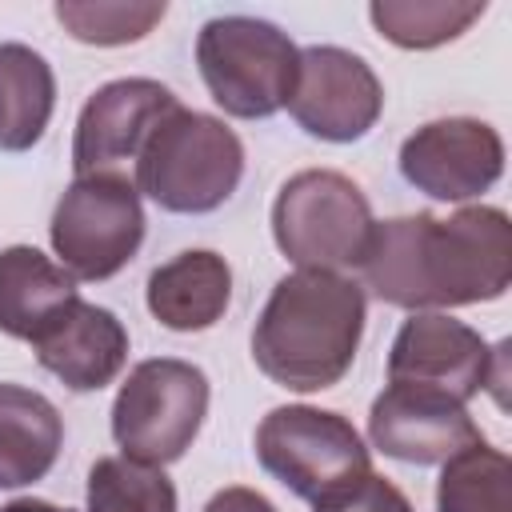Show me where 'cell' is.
<instances>
[{"instance_id": "cell-1", "label": "cell", "mask_w": 512, "mask_h": 512, "mask_svg": "<svg viewBox=\"0 0 512 512\" xmlns=\"http://www.w3.org/2000/svg\"><path fill=\"white\" fill-rule=\"evenodd\" d=\"M360 272L376 300L408 312L500 300L512 284V224L488 204L448 220L396 216L372 228Z\"/></svg>"}, {"instance_id": "cell-2", "label": "cell", "mask_w": 512, "mask_h": 512, "mask_svg": "<svg viewBox=\"0 0 512 512\" xmlns=\"http://www.w3.org/2000/svg\"><path fill=\"white\" fill-rule=\"evenodd\" d=\"M364 336V288L340 272L300 268L284 276L256 328V368L292 392H320L340 384Z\"/></svg>"}, {"instance_id": "cell-3", "label": "cell", "mask_w": 512, "mask_h": 512, "mask_svg": "<svg viewBox=\"0 0 512 512\" xmlns=\"http://www.w3.org/2000/svg\"><path fill=\"white\" fill-rule=\"evenodd\" d=\"M244 176L240 136L204 112L176 108L136 160V192L176 216L216 212Z\"/></svg>"}, {"instance_id": "cell-4", "label": "cell", "mask_w": 512, "mask_h": 512, "mask_svg": "<svg viewBox=\"0 0 512 512\" xmlns=\"http://www.w3.org/2000/svg\"><path fill=\"white\" fill-rule=\"evenodd\" d=\"M196 64L212 100L228 116L268 120L296 88L300 48L268 20L216 16L196 36Z\"/></svg>"}, {"instance_id": "cell-5", "label": "cell", "mask_w": 512, "mask_h": 512, "mask_svg": "<svg viewBox=\"0 0 512 512\" xmlns=\"http://www.w3.org/2000/svg\"><path fill=\"white\" fill-rule=\"evenodd\" d=\"M372 228L376 220L364 192L332 168L296 172L276 192L272 204L276 248L296 268H316V272H336L352 264L360 268Z\"/></svg>"}, {"instance_id": "cell-6", "label": "cell", "mask_w": 512, "mask_h": 512, "mask_svg": "<svg viewBox=\"0 0 512 512\" xmlns=\"http://www.w3.org/2000/svg\"><path fill=\"white\" fill-rule=\"evenodd\" d=\"M208 416V376L188 360H144L128 372L112 404V440L136 464L180 460Z\"/></svg>"}, {"instance_id": "cell-7", "label": "cell", "mask_w": 512, "mask_h": 512, "mask_svg": "<svg viewBox=\"0 0 512 512\" xmlns=\"http://www.w3.org/2000/svg\"><path fill=\"white\" fill-rule=\"evenodd\" d=\"M256 460L292 496L316 504L372 472L360 432L340 416L308 404L272 408L256 428Z\"/></svg>"}, {"instance_id": "cell-8", "label": "cell", "mask_w": 512, "mask_h": 512, "mask_svg": "<svg viewBox=\"0 0 512 512\" xmlns=\"http://www.w3.org/2000/svg\"><path fill=\"white\" fill-rule=\"evenodd\" d=\"M144 240V208L128 176H76L52 212V252L72 280L116 276Z\"/></svg>"}, {"instance_id": "cell-9", "label": "cell", "mask_w": 512, "mask_h": 512, "mask_svg": "<svg viewBox=\"0 0 512 512\" xmlns=\"http://www.w3.org/2000/svg\"><path fill=\"white\" fill-rule=\"evenodd\" d=\"M504 348H488V340L440 312H416L400 324L388 352V384L420 388L468 404L484 388H500L504 380Z\"/></svg>"}, {"instance_id": "cell-10", "label": "cell", "mask_w": 512, "mask_h": 512, "mask_svg": "<svg viewBox=\"0 0 512 512\" xmlns=\"http://www.w3.org/2000/svg\"><path fill=\"white\" fill-rule=\"evenodd\" d=\"M380 108H384V88L356 52L332 44H316L300 52L288 112L308 136L328 144H352L372 132Z\"/></svg>"}, {"instance_id": "cell-11", "label": "cell", "mask_w": 512, "mask_h": 512, "mask_svg": "<svg viewBox=\"0 0 512 512\" xmlns=\"http://www.w3.org/2000/svg\"><path fill=\"white\" fill-rule=\"evenodd\" d=\"M180 108V100L144 76L112 80L88 96L76 120L72 168L76 176H124L140 160L148 136Z\"/></svg>"}, {"instance_id": "cell-12", "label": "cell", "mask_w": 512, "mask_h": 512, "mask_svg": "<svg viewBox=\"0 0 512 512\" xmlns=\"http://www.w3.org/2000/svg\"><path fill=\"white\" fill-rule=\"evenodd\" d=\"M504 172V140L492 124L472 116H448L416 128L400 144V176L432 196L460 204L488 192Z\"/></svg>"}, {"instance_id": "cell-13", "label": "cell", "mask_w": 512, "mask_h": 512, "mask_svg": "<svg viewBox=\"0 0 512 512\" xmlns=\"http://www.w3.org/2000/svg\"><path fill=\"white\" fill-rule=\"evenodd\" d=\"M368 436L384 456L404 464H448L484 440L464 404L404 384H388L372 400Z\"/></svg>"}, {"instance_id": "cell-14", "label": "cell", "mask_w": 512, "mask_h": 512, "mask_svg": "<svg viewBox=\"0 0 512 512\" xmlns=\"http://www.w3.org/2000/svg\"><path fill=\"white\" fill-rule=\"evenodd\" d=\"M32 352L40 368H48L72 392H100L120 376L128 360V332L108 308H96L76 296L32 340Z\"/></svg>"}, {"instance_id": "cell-15", "label": "cell", "mask_w": 512, "mask_h": 512, "mask_svg": "<svg viewBox=\"0 0 512 512\" xmlns=\"http://www.w3.org/2000/svg\"><path fill=\"white\" fill-rule=\"evenodd\" d=\"M232 300V268L208 248L172 256L148 276V312L172 332L212 328Z\"/></svg>"}, {"instance_id": "cell-16", "label": "cell", "mask_w": 512, "mask_h": 512, "mask_svg": "<svg viewBox=\"0 0 512 512\" xmlns=\"http://www.w3.org/2000/svg\"><path fill=\"white\" fill-rule=\"evenodd\" d=\"M76 300V280L56 260L28 244L0 252V332L12 340H36L68 304Z\"/></svg>"}, {"instance_id": "cell-17", "label": "cell", "mask_w": 512, "mask_h": 512, "mask_svg": "<svg viewBox=\"0 0 512 512\" xmlns=\"http://www.w3.org/2000/svg\"><path fill=\"white\" fill-rule=\"evenodd\" d=\"M64 444L56 404L32 388L0 384V488L44 480Z\"/></svg>"}, {"instance_id": "cell-18", "label": "cell", "mask_w": 512, "mask_h": 512, "mask_svg": "<svg viewBox=\"0 0 512 512\" xmlns=\"http://www.w3.org/2000/svg\"><path fill=\"white\" fill-rule=\"evenodd\" d=\"M56 104V80L28 44H0V148L28 152L40 144Z\"/></svg>"}, {"instance_id": "cell-19", "label": "cell", "mask_w": 512, "mask_h": 512, "mask_svg": "<svg viewBox=\"0 0 512 512\" xmlns=\"http://www.w3.org/2000/svg\"><path fill=\"white\" fill-rule=\"evenodd\" d=\"M436 512H512V464L484 440L452 456L436 484Z\"/></svg>"}, {"instance_id": "cell-20", "label": "cell", "mask_w": 512, "mask_h": 512, "mask_svg": "<svg viewBox=\"0 0 512 512\" xmlns=\"http://www.w3.org/2000/svg\"><path fill=\"white\" fill-rule=\"evenodd\" d=\"M376 32L400 48H436L468 32L484 4H452V0H376L368 8Z\"/></svg>"}, {"instance_id": "cell-21", "label": "cell", "mask_w": 512, "mask_h": 512, "mask_svg": "<svg viewBox=\"0 0 512 512\" xmlns=\"http://www.w3.org/2000/svg\"><path fill=\"white\" fill-rule=\"evenodd\" d=\"M88 512H176V488L164 468L104 456L88 472Z\"/></svg>"}, {"instance_id": "cell-22", "label": "cell", "mask_w": 512, "mask_h": 512, "mask_svg": "<svg viewBox=\"0 0 512 512\" xmlns=\"http://www.w3.org/2000/svg\"><path fill=\"white\" fill-rule=\"evenodd\" d=\"M164 12H168V4H156V0H148V4H124V0L72 4V0H60L56 4V20L80 44H100V48L144 40L164 20Z\"/></svg>"}, {"instance_id": "cell-23", "label": "cell", "mask_w": 512, "mask_h": 512, "mask_svg": "<svg viewBox=\"0 0 512 512\" xmlns=\"http://www.w3.org/2000/svg\"><path fill=\"white\" fill-rule=\"evenodd\" d=\"M312 508H316V512H412L408 496H404L392 480H384V476H376V472H368V476L352 480L348 488H340V492L316 500Z\"/></svg>"}, {"instance_id": "cell-24", "label": "cell", "mask_w": 512, "mask_h": 512, "mask_svg": "<svg viewBox=\"0 0 512 512\" xmlns=\"http://www.w3.org/2000/svg\"><path fill=\"white\" fill-rule=\"evenodd\" d=\"M204 512H276V504L268 496H260L256 488H220Z\"/></svg>"}, {"instance_id": "cell-25", "label": "cell", "mask_w": 512, "mask_h": 512, "mask_svg": "<svg viewBox=\"0 0 512 512\" xmlns=\"http://www.w3.org/2000/svg\"><path fill=\"white\" fill-rule=\"evenodd\" d=\"M0 512H72V508H60V504H52V500H36V496H24V500H12V504H4Z\"/></svg>"}]
</instances>
